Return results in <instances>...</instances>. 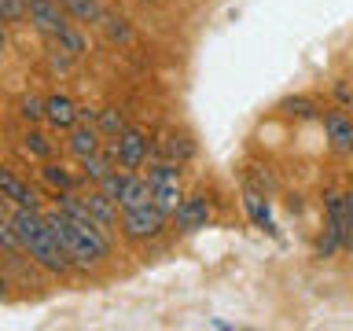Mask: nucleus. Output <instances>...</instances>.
Instances as JSON below:
<instances>
[{
    "instance_id": "obj_1",
    "label": "nucleus",
    "mask_w": 353,
    "mask_h": 331,
    "mask_svg": "<svg viewBox=\"0 0 353 331\" xmlns=\"http://www.w3.org/2000/svg\"><path fill=\"white\" fill-rule=\"evenodd\" d=\"M346 250V192L324 195V232L316 239V258H335Z\"/></svg>"
},
{
    "instance_id": "obj_2",
    "label": "nucleus",
    "mask_w": 353,
    "mask_h": 331,
    "mask_svg": "<svg viewBox=\"0 0 353 331\" xmlns=\"http://www.w3.org/2000/svg\"><path fill=\"white\" fill-rule=\"evenodd\" d=\"M165 221H170V214L165 210H159L154 203L148 206H121V236H125L129 243H148V239H159L165 232Z\"/></svg>"
},
{
    "instance_id": "obj_3",
    "label": "nucleus",
    "mask_w": 353,
    "mask_h": 331,
    "mask_svg": "<svg viewBox=\"0 0 353 331\" xmlns=\"http://www.w3.org/2000/svg\"><path fill=\"white\" fill-rule=\"evenodd\" d=\"M30 22H33V30L44 33V37H52V41H59L63 33L74 26L70 11H66L59 0H33L30 4Z\"/></svg>"
},
{
    "instance_id": "obj_4",
    "label": "nucleus",
    "mask_w": 353,
    "mask_h": 331,
    "mask_svg": "<svg viewBox=\"0 0 353 331\" xmlns=\"http://www.w3.org/2000/svg\"><path fill=\"white\" fill-rule=\"evenodd\" d=\"M114 143V154H118V166L121 170H143V166L151 162V143H148V137H143L140 129H125L121 137H114L110 140Z\"/></svg>"
},
{
    "instance_id": "obj_5",
    "label": "nucleus",
    "mask_w": 353,
    "mask_h": 331,
    "mask_svg": "<svg viewBox=\"0 0 353 331\" xmlns=\"http://www.w3.org/2000/svg\"><path fill=\"white\" fill-rule=\"evenodd\" d=\"M173 225L181 232H199L210 225V203L203 195H184L181 206L173 210Z\"/></svg>"
},
{
    "instance_id": "obj_6",
    "label": "nucleus",
    "mask_w": 353,
    "mask_h": 331,
    "mask_svg": "<svg viewBox=\"0 0 353 331\" xmlns=\"http://www.w3.org/2000/svg\"><path fill=\"white\" fill-rule=\"evenodd\" d=\"M320 121H324L331 151H335V154H353V118L342 114V110H327Z\"/></svg>"
},
{
    "instance_id": "obj_7",
    "label": "nucleus",
    "mask_w": 353,
    "mask_h": 331,
    "mask_svg": "<svg viewBox=\"0 0 353 331\" xmlns=\"http://www.w3.org/2000/svg\"><path fill=\"white\" fill-rule=\"evenodd\" d=\"M81 166V181L85 184H103L110 173L118 170V154H114V143H103L96 154H88V159L77 162Z\"/></svg>"
},
{
    "instance_id": "obj_8",
    "label": "nucleus",
    "mask_w": 353,
    "mask_h": 331,
    "mask_svg": "<svg viewBox=\"0 0 353 331\" xmlns=\"http://www.w3.org/2000/svg\"><path fill=\"white\" fill-rule=\"evenodd\" d=\"M0 195H4L8 206H30V210H44L41 206V195L33 192L26 181H19L11 170H0Z\"/></svg>"
},
{
    "instance_id": "obj_9",
    "label": "nucleus",
    "mask_w": 353,
    "mask_h": 331,
    "mask_svg": "<svg viewBox=\"0 0 353 331\" xmlns=\"http://www.w3.org/2000/svg\"><path fill=\"white\" fill-rule=\"evenodd\" d=\"M44 121L55 129V132H70L77 126V103L70 96H48L44 99Z\"/></svg>"
},
{
    "instance_id": "obj_10",
    "label": "nucleus",
    "mask_w": 353,
    "mask_h": 331,
    "mask_svg": "<svg viewBox=\"0 0 353 331\" xmlns=\"http://www.w3.org/2000/svg\"><path fill=\"white\" fill-rule=\"evenodd\" d=\"M99 148H103V132H99L96 126H74L70 132H66V151H70L74 162L96 154Z\"/></svg>"
},
{
    "instance_id": "obj_11",
    "label": "nucleus",
    "mask_w": 353,
    "mask_h": 331,
    "mask_svg": "<svg viewBox=\"0 0 353 331\" xmlns=\"http://www.w3.org/2000/svg\"><path fill=\"white\" fill-rule=\"evenodd\" d=\"M81 199H85L88 214H92V217H96L103 228H110V232L118 228V221H121V214H118V210H121V206H118L114 199H110V195L103 192V188H92V192H81Z\"/></svg>"
},
{
    "instance_id": "obj_12",
    "label": "nucleus",
    "mask_w": 353,
    "mask_h": 331,
    "mask_svg": "<svg viewBox=\"0 0 353 331\" xmlns=\"http://www.w3.org/2000/svg\"><path fill=\"white\" fill-rule=\"evenodd\" d=\"M59 4L70 11V19L77 22V26H99V22H103L99 0H59Z\"/></svg>"
},
{
    "instance_id": "obj_13",
    "label": "nucleus",
    "mask_w": 353,
    "mask_h": 331,
    "mask_svg": "<svg viewBox=\"0 0 353 331\" xmlns=\"http://www.w3.org/2000/svg\"><path fill=\"white\" fill-rule=\"evenodd\" d=\"M41 181H44V184H52L55 192H74V188H77V181H81V177H74L70 170H66V166L44 162V166H41Z\"/></svg>"
},
{
    "instance_id": "obj_14",
    "label": "nucleus",
    "mask_w": 353,
    "mask_h": 331,
    "mask_svg": "<svg viewBox=\"0 0 353 331\" xmlns=\"http://www.w3.org/2000/svg\"><path fill=\"white\" fill-rule=\"evenodd\" d=\"M22 154H30V159H37V162H48L52 159V140L44 137L41 129H26L22 132Z\"/></svg>"
},
{
    "instance_id": "obj_15",
    "label": "nucleus",
    "mask_w": 353,
    "mask_h": 331,
    "mask_svg": "<svg viewBox=\"0 0 353 331\" xmlns=\"http://www.w3.org/2000/svg\"><path fill=\"white\" fill-rule=\"evenodd\" d=\"M148 203H154V188H151V181L148 177H132V184H129V192H125V199H121V206H148Z\"/></svg>"
},
{
    "instance_id": "obj_16",
    "label": "nucleus",
    "mask_w": 353,
    "mask_h": 331,
    "mask_svg": "<svg viewBox=\"0 0 353 331\" xmlns=\"http://www.w3.org/2000/svg\"><path fill=\"white\" fill-rule=\"evenodd\" d=\"M151 188H154V206L165 210V214L173 217V210L181 206V199H184V192H181V181H173V184H151Z\"/></svg>"
},
{
    "instance_id": "obj_17",
    "label": "nucleus",
    "mask_w": 353,
    "mask_h": 331,
    "mask_svg": "<svg viewBox=\"0 0 353 331\" xmlns=\"http://www.w3.org/2000/svg\"><path fill=\"white\" fill-rule=\"evenodd\" d=\"M96 129L103 132V137H121L129 126H125V114H121L118 107H103V110H99V118H96Z\"/></svg>"
},
{
    "instance_id": "obj_18",
    "label": "nucleus",
    "mask_w": 353,
    "mask_h": 331,
    "mask_svg": "<svg viewBox=\"0 0 353 331\" xmlns=\"http://www.w3.org/2000/svg\"><path fill=\"white\" fill-rule=\"evenodd\" d=\"M132 177H137L132 170H114V173H110L103 184H96V188H103V192H107V195H110V199H114V203L121 206V199H125L129 184H132Z\"/></svg>"
},
{
    "instance_id": "obj_19",
    "label": "nucleus",
    "mask_w": 353,
    "mask_h": 331,
    "mask_svg": "<svg viewBox=\"0 0 353 331\" xmlns=\"http://www.w3.org/2000/svg\"><path fill=\"white\" fill-rule=\"evenodd\" d=\"M99 26L107 30V37L114 41V44H129L132 41V26H129V19H121V15H103Z\"/></svg>"
},
{
    "instance_id": "obj_20",
    "label": "nucleus",
    "mask_w": 353,
    "mask_h": 331,
    "mask_svg": "<svg viewBox=\"0 0 353 331\" xmlns=\"http://www.w3.org/2000/svg\"><path fill=\"white\" fill-rule=\"evenodd\" d=\"M0 19H4L8 26L30 22V0H0Z\"/></svg>"
},
{
    "instance_id": "obj_21",
    "label": "nucleus",
    "mask_w": 353,
    "mask_h": 331,
    "mask_svg": "<svg viewBox=\"0 0 353 331\" xmlns=\"http://www.w3.org/2000/svg\"><path fill=\"white\" fill-rule=\"evenodd\" d=\"M19 118L26 121V126H37V121H44V99H41V96H22V99H19Z\"/></svg>"
},
{
    "instance_id": "obj_22",
    "label": "nucleus",
    "mask_w": 353,
    "mask_h": 331,
    "mask_svg": "<svg viewBox=\"0 0 353 331\" xmlns=\"http://www.w3.org/2000/svg\"><path fill=\"white\" fill-rule=\"evenodd\" d=\"M55 44H59V48H66L70 55H85V52H88V44H85V33L77 30V26H70V30H66V33H63V37L55 41Z\"/></svg>"
},
{
    "instance_id": "obj_23",
    "label": "nucleus",
    "mask_w": 353,
    "mask_h": 331,
    "mask_svg": "<svg viewBox=\"0 0 353 331\" xmlns=\"http://www.w3.org/2000/svg\"><path fill=\"white\" fill-rule=\"evenodd\" d=\"M283 110H287V114H294V118H324L313 99H302V96H298V99H287Z\"/></svg>"
},
{
    "instance_id": "obj_24",
    "label": "nucleus",
    "mask_w": 353,
    "mask_h": 331,
    "mask_svg": "<svg viewBox=\"0 0 353 331\" xmlns=\"http://www.w3.org/2000/svg\"><path fill=\"white\" fill-rule=\"evenodd\" d=\"M247 210H250V217L258 221V225L272 228V221H269V206H265V203H261L258 195H247Z\"/></svg>"
},
{
    "instance_id": "obj_25",
    "label": "nucleus",
    "mask_w": 353,
    "mask_h": 331,
    "mask_svg": "<svg viewBox=\"0 0 353 331\" xmlns=\"http://www.w3.org/2000/svg\"><path fill=\"white\" fill-rule=\"evenodd\" d=\"M346 250L353 254V192H346Z\"/></svg>"
},
{
    "instance_id": "obj_26",
    "label": "nucleus",
    "mask_w": 353,
    "mask_h": 331,
    "mask_svg": "<svg viewBox=\"0 0 353 331\" xmlns=\"http://www.w3.org/2000/svg\"><path fill=\"white\" fill-rule=\"evenodd\" d=\"M192 151H195V148H192V143H188L184 137H181V140H176V137L170 140V154H173L176 162H181V159H188V154H192Z\"/></svg>"
},
{
    "instance_id": "obj_27",
    "label": "nucleus",
    "mask_w": 353,
    "mask_h": 331,
    "mask_svg": "<svg viewBox=\"0 0 353 331\" xmlns=\"http://www.w3.org/2000/svg\"><path fill=\"white\" fill-rule=\"evenodd\" d=\"M30 4H33V0H30Z\"/></svg>"
}]
</instances>
